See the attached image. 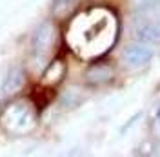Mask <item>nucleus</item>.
<instances>
[{
  "label": "nucleus",
  "mask_w": 160,
  "mask_h": 157,
  "mask_svg": "<svg viewBox=\"0 0 160 157\" xmlns=\"http://www.w3.org/2000/svg\"><path fill=\"white\" fill-rule=\"evenodd\" d=\"M117 17L108 8H91L73 20L69 42L82 57L97 59L108 53L117 40Z\"/></svg>",
  "instance_id": "1"
},
{
  "label": "nucleus",
  "mask_w": 160,
  "mask_h": 157,
  "mask_svg": "<svg viewBox=\"0 0 160 157\" xmlns=\"http://www.w3.org/2000/svg\"><path fill=\"white\" fill-rule=\"evenodd\" d=\"M151 57H153V49L148 48V44H133V46H128V48L124 49V55H122L124 62L128 66H133V68L148 64L151 60Z\"/></svg>",
  "instance_id": "2"
},
{
  "label": "nucleus",
  "mask_w": 160,
  "mask_h": 157,
  "mask_svg": "<svg viewBox=\"0 0 160 157\" xmlns=\"http://www.w3.org/2000/svg\"><path fill=\"white\" fill-rule=\"evenodd\" d=\"M51 40H53V28L51 24H42L35 37H33V53L37 57H42L51 46Z\"/></svg>",
  "instance_id": "3"
},
{
  "label": "nucleus",
  "mask_w": 160,
  "mask_h": 157,
  "mask_svg": "<svg viewBox=\"0 0 160 157\" xmlns=\"http://www.w3.org/2000/svg\"><path fill=\"white\" fill-rule=\"evenodd\" d=\"M137 39L144 44H160V24L157 22H146L137 28Z\"/></svg>",
  "instance_id": "4"
},
{
  "label": "nucleus",
  "mask_w": 160,
  "mask_h": 157,
  "mask_svg": "<svg viewBox=\"0 0 160 157\" xmlns=\"http://www.w3.org/2000/svg\"><path fill=\"white\" fill-rule=\"evenodd\" d=\"M111 77H113V69L108 64H95L86 73V78L89 84H102V82H108Z\"/></svg>",
  "instance_id": "5"
},
{
  "label": "nucleus",
  "mask_w": 160,
  "mask_h": 157,
  "mask_svg": "<svg viewBox=\"0 0 160 157\" xmlns=\"http://www.w3.org/2000/svg\"><path fill=\"white\" fill-rule=\"evenodd\" d=\"M22 84H24V73L20 69H11L2 89H4V93H15L22 88Z\"/></svg>",
  "instance_id": "6"
},
{
  "label": "nucleus",
  "mask_w": 160,
  "mask_h": 157,
  "mask_svg": "<svg viewBox=\"0 0 160 157\" xmlns=\"http://www.w3.org/2000/svg\"><path fill=\"white\" fill-rule=\"evenodd\" d=\"M158 0H137V8L138 9H148L151 6H155Z\"/></svg>",
  "instance_id": "7"
},
{
  "label": "nucleus",
  "mask_w": 160,
  "mask_h": 157,
  "mask_svg": "<svg viewBox=\"0 0 160 157\" xmlns=\"http://www.w3.org/2000/svg\"><path fill=\"white\" fill-rule=\"evenodd\" d=\"M155 128H157V132L160 133V113H158V117H157V121H155Z\"/></svg>",
  "instance_id": "8"
}]
</instances>
